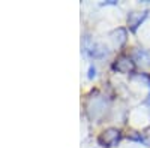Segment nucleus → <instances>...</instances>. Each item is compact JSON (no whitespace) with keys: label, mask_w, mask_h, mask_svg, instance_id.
I'll return each mask as SVG.
<instances>
[{"label":"nucleus","mask_w":150,"mask_h":148,"mask_svg":"<svg viewBox=\"0 0 150 148\" xmlns=\"http://www.w3.org/2000/svg\"><path fill=\"white\" fill-rule=\"evenodd\" d=\"M114 67H116L117 70H122V72H129V70L132 69V63H131L129 58L122 57V58L119 60V65H116Z\"/></svg>","instance_id":"1"}]
</instances>
